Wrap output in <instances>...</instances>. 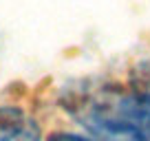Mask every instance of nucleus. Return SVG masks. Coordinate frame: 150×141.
I'll return each mask as SVG.
<instances>
[{
  "label": "nucleus",
  "instance_id": "nucleus-1",
  "mask_svg": "<svg viewBox=\"0 0 150 141\" xmlns=\"http://www.w3.org/2000/svg\"><path fill=\"white\" fill-rule=\"evenodd\" d=\"M0 141H42V137L29 115L11 106H0Z\"/></svg>",
  "mask_w": 150,
  "mask_h": 141
},
{
  "label": "nucleus",
  "instance_id": "nucleus-4",
  "mask_svg": "<svg viewBox=\"0 0 150 141\" xmlns=\"http://www.w3.org/2000/svg\"><path fill=\"white\" fill-rule=\"evenodd\" d=\"M49 141H93V139H86V137H80V135H71V132H60V135H53Z\"/></svg>",
  "mask_w": 150,
  "mask_h": 141
},
{
  "label": "nucleus",
  "instance_id": "nucleus-2",
  "mask_svg": "<svg viewBox=\"0 0 150 141\" xmlns=\"http://www.w3.org/2000/svg\"><path fill=\"white\" fill-rule=\"evenodd\" d=\"M119 121L128 123L150 141V93H130L117 102Z\"/></svg>",
  "mask_w": 150,
  "mask_h": 141
},
{
  "label": "nucleus",
  "instance_id": "nucleus-3",
  "mask_svg": "<svg viewBox=\"0 0 150 141\" xmlns=\"http://www.w3.org/2000/svg\"><path fill=\"white\" fill-rule=\"evenodd\" d=\"M84 121L91 130L93 141H148L141 132H137L128 123L119 121V119H110L106 115L93 113Z\"/></svg>",
  "mask_w": 150,
  "mask_h": 141
}]
</instances>
